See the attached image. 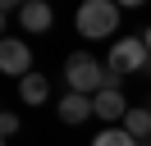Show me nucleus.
Wrapping results in <instances>:
<instances>
[{"mask_svg":"<svg viewBox=\"0 0 151 146\" xmlns=\"http://www.w3.org/2000/svg\"><path fill=\"white\" fill-rule=\"evenodd\" d=\"M64 78H69V91L78 96H101V91H119V73L101 69L92 55H69L64 64Z\"/></svg>","mask_w":151,"mask_h":146,"instance_id":"1","label":"nucleus"},{"mask_svg":"<svg viewBox=\"0 0 151 146\" xmlns=\"http://www.w3.org/2000/svg\"><path fill=\"white\" fill-rule=\"evenodd\" d=\"M114 27H119V5H114V0H87V5L78 9V32H83L87 41L114 36Z\"/></svg>","mask_w":151,"mask_h":146,"instance_id":"2","label":"nucleus"},{"mask_svg":"<svg viewBox=\"0 0 151 146\" xmlns=\"http://www.w3.org/2000/svg\"><path fill=\"white\" fill-rule=\"evenodd\" d=\"M147 59H151V50H147L142 36H119V41L110 46V64H105V69L119 73V78H128V73H142V69H147Z\"/></svg>","mask_w":151,"mask_h":146,"instance_id":"3","label":"nucleus"},{"mask_svg":"<svg viewBox=\"0 0 151 146\" xmlns=\"http://www.w3.org/2000/svg\"><path fill=\"white\" fill-rule=\"evenodd\" d=\"M0 69L5 73H14V78H28L32 73V50H28V41H19V36H5L0 41Z\"/></svg>","mask_w":151,"mask_h":146,"instance_id":"4","label":"nucleus"},{"mask_svg":"<svg viewBox=\"0 0 151 146\" xmlns=\"http://www.w3.org/2000/svg\"><path fill=\"white\" fill-rule=\"evenodd\" d=\"M19 23H23V32H46L55 23V14L46 0H28V5H19Z\"/></svg>","mask_w":151,"mask_h":146,"instance_id":"5","label":"nucleus"},{"mask_svg":"<svg viewBox=\"0 0 151 146\" xmlns=\"http://www.w3.org/2000/svg\"><path fill=\"white\" fill-rule=\"evenodd\" d=\"M92 105H96V119H101V123L128 119V100H124V91H101V96H92Z\"/></svg>","mask_w":151,"mask_h":146,"instance_id":"6","label":"nucleus"},{"mask_svg":"<svg viewBox=\"0 0 151 146\" xmlns=\"http://www.w3.org/2000/svg\"><path fill=\"white\" fill-rule=\"evenodd\" d=\"M92 114H96L92 96H78V91H69V96L60 100V119H64V123H83V119H92Z\"/></svg>","mask_w":151,"mask_h":146,"instance_id":"7","label":"nucleus"},{"mask_svg":"<svg viewBox=\"0 0 151 146\" xmlns=\"http://www.w3.org/2000/svg\"><path fill=\"white\" fill-rule=\"evenodd\" d=\"M19 96H23V105H41V100L50 96V82L41 78V73H28V78L19 82Z\"/></svg>","mask_w":151,"mask_h":146,"instance_id":"8","label":"nucleus"},{"mask_svg":"<svg viewBox=\"0 0 151 146\" xmlns=\"http://www.w3.org/2000/svg\"><path fill=\"white\" fill-rule=\"evenodd\" d=\"M124 132H128L133 142H142V137L151 132V110H128V119H124Z\"/></svg>","mask_w":151,"mask_h":146,"instance_id":"9","label":"nucleus"},{"mask_svg":"<svg viewBox=\"0 0 151 146\" xmlns=\"http://www.w3.org/2000/svg\"><path fill=\"white\" fill-rule=\"evenodd\" d=\"M92 146H137V142H133V137L128 132H124V128H105V132L101 137H96V142Z\"/></svg>","mask_w":151,"mask_h":146,"instance_id":"10","label":"nucleus"},{"mask_svg":"<svg viewBox=\"0 0 151 146\" xmlns=\"http://www.w3.org/2000/svg\"><path fill=\"white\" fill-rule=\"evenodd\" d=\"M0 132H5V137L19 132V114H0Z\"/></svg>","mask_w":151,"mask_h":146,"instance_id":"11","label":"nucleus"},{"mask_svg":"<svg viewBox=\"0 0 151 146\" xmlns=\"http://www.w3.org/2000/svg\"><path fill=\"white\" fill-rule=\"evenodd\" d=\"M142 41H147V50H151V27H147V36H142Z\"/></svg>","mask_w":151,"mask_h":146,"instance_id":"12","label":"nucleus"}]
</instances>
